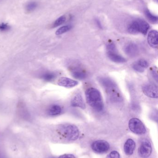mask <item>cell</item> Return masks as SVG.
I'll list each match as a JSON object with an SVG mask.
<instances>
[{"label":"cell","instance_id":"6da1fadb","mask_svg":"<svg viewBox=\"0 0 158 158\" xmlns=\"http://www.w3.org/2000/svg\"><path fill=\"white\" fill-rule=\"evenodd\" d=\"M99 81L111 101L117 103L122 101L121 94L113 80L107 77H101L99 79Z\"/></svg>","mask_w":158,"mask_h":158},{"label":"cell","instance_id":"7a4b0ae2","mask_svg":"<svg viewBox=\"0 0 158 158\" xmlns=\"http://www.w3.org/2000/svg\"><path fill=\"white\" fill-rule=\"evenodd\" d=\"M85 97L89 106L95 110L100 112L104 110V102L99 90L93 87L88 88L85 92Z\"/></svg>","mask_w":158,"mask_h":158},{"label":"cell","instance_id":"3957f363","mask_svg":"<svg viewBox=\"0 0 158 158\" xmlns=\"http://www.w3.org/2000/svg\"><path fill=\"white\" fill-rule=\"evenodd\" d=\"M58 131L62 137L68 141H76L79 136V131L77 126L73 124H63L60 125Z\"/></svg>","mask_w":158,"mask_h":158},{"label":"cell","instance_id":"277c9868","mask_svg":"<svg viewBox=\"0 0 158 158\" xmlns=\"http://www.w3.org/2000/svg\"><path fill=\"white\" fill-rule=\"evenodd\" d=\"M130 130L134 133L137 135L144 134L146 132V129L143 123L137 118H133L129 123Z\"/></svg>","mask_w":158,"mask_h":158},{"label":"cell","instance_id":"5b68a950","mask_svg":"<svg viewBox=\"0 0 158 158\" xmlns=\"http://www.w3.org/2000/svg\"><path fill=\"white\" fill-rule=\"evenodd\" d=\"M92 148L96 153L104 154L109 150L110 145L105 140H97L92 143Z\"/></svg>","mask_w":158,"mask_h":158},{"label":"cell","instance_id":"8992f818","mask_svg":"<svg viewBox=\"0 0 158 158\" xmlns=\"http://www.w3.org/2000/svg\"><path fill=\"white\" fill-rule=\"evenodd\" d=\"M151 143L148 140L144 139L142 141L139 148V154L142 158L149 157L152 153Z\"/></svg>","mask_w":158,"mask_h":158},{"label":"cell","instance_id":"52a82bcc","mask_svg":"<svg viewBox=\"0 0 158 158\" xmlns=\"http://www.w3.org/2000/svg\"><path fill=\"white\" fill-rule=\"evenodd\" d=\"M142 91L145 95L153 98H157L158 88L156 85L152 83H146L142 86Z\"/></svg>","mask_w":158,"mask_h":158},{"label":"cell","instance_id":"ba28073f","mask_svg":"<svg viewBox=\"0 0 158 158\" xmlns=\"http://www.w3.org/2000/svg\"><path fill=\"white\" fill-rule=\"evenodd\" d=\"M78 83H79L77 81L65 77L60 78L58 81V84L59 86L68 88L74 87L78 85Z\"/></svg>","mask_w":158,"mask_h":158},{"label":"cell","instance_id":"9c48e42d","mask_svg":"<svg viewBox=\"0 0 158 158\" xmlns=\"http://www.w3.org/2000/svg\"><path fill=\"white\" fill-rule=\"evenodd\" d=\"M70 71L72 77L76 79L83 80L87 77V74L83 69L79 66L73 67L70 68Z\"/></svg>","mask_w":158,"mask_h":158},{"label":"cell","instance_id":"30bf717a","mask_svg":"<svg viewBox=\"0 0 158 158\" xmlns=\"http://www.w3.org/2000/svg\"><path fill=\"white\" fill-rule=\"evenodd\" d=\"M71 105L74 107H78L82 109L86 108L83 98L80 94H77L73 97L71 100Z\"/></svg>","mask_w":158,"mask_h":158},{"label":"cell","instance_id":"8fae6325","mask_svg":"<svg viewBox=\"0 0 158 158\" xmlns=\"http://www.w3.org/2000/svg\"><path fill=\"white\" fill-rule=\"evenodd\" d=\"M124 52L129 56L135 57L138 54L139 48L135 44L130 43L125 46Z\"/></svg>","mask_w":158,"mask_h":158},{"label":"cell","instance_id":"7c38bea8","mask_svg":"<svg viewBox=\"0 0 158 158\" xmlns=\"http://www.w3.org/2000/svg\"><path fill=\"white\" fill-rule=\"evenodd\" d=\"M107 55L111 61L115 63H123L126 62L125 58L117 53L116 50L107 51Z\"/></svg>","mask_w":158,"mask_h":158},{"label":"cell","instance_id":"4fadbf2b","mask_svg":"<svg viewBox=\"0 0 158 158\" xmlns=\"http://www.w3.org/2000/svg\"><path fill=\"white\" fill-rule=\"evenodd\" d=\"M158 40V31L156 30L151 31L147 36V41L149 45L154 48H157Z\"/></svg>","mask_w":158,"mask_h":158},{"label":"cell","instance_id":"5bb4252c","mask_svg":"<svg viewBox=\"0 0 158 158\" xmlns=\"http://www.w3.org/2000/svg\"><path fill=\"white\" fill-rule=\"evenodd\" d=\"M135 142L131 139H129L125 142L124 145V151L128 156H131L133 154L135 150Z\"/></svg>","mask_w":158,"mask_h":158},{"label":"cell","instance_id":"9a60e30c","mask_svg":"<svg viewBox=\"0 0 158 158\" xmlns=\"http://www.w3.org/2000/svg\"><path fill=\"white\" fill-rule=\"evenodd\" d=\"M62 112V109L59 105L53 104L47 109V113L50 116H57L60 115Z\"/></svg>","mask_w":158,"mask_h":158},{"label":"cell","instance_id":"2e32d148","mask_svg":"<svg viewBox=\"0 0 158 158\" xmlns=\"http://www.w3.org/2000/svg\"><path fill=\"white\" fill-rule=\"evenodd\" d=\"M128 31L131 34H137L140 33V26L138 19L134 20L129 24L128 27Z\"/></svg>","mask_w":158,"mask_h":158},{"label":"cell","instance_id":"e0dca14e","mask_svg":"<svg viewBox=\"0 0 158 158\" xmlns=\"http://www.w3.org/2000/svg\"><path fill=\"white\" fill-rule=\"evenodd\" d=\"M41 78L45 81H52L56 77L55 73L51 71H45L40 75Z\"/></svg>","mask_w":158,"mask_h":158},{"label":"cell","instance_id":"ac0fdd59","mask_svg":"<svg viewBox=\"0 0 158 158\" xmlns=\"http://www.w3.org/2000/svg\"><path fill=\"white\" fill-rule=\"evenodd\" d=\"M139 26H140V32L143 35H146L149 28V25L146 21L143 19H138Z\"/></svg>","mask_w":158,"mask_h":158},{"label":"cell","instance_id":"d6986e66","mask_svg":"<svg viewBox=\"0 0 158 158\" xmlns=\"http://www.w3.org/2000/svg\"><path fill=\"white\" fill-rule=\"evenodd\" d=\"M39 4L36 1H31L28 2L25 6V9L28 13H31L38 7Z\"/></svg>","mask_w":158,"mask_h":158},{"label":"cell","instance_id":"ffe728a7","mask_svg":"<svg viewBox=\"0 0 158 158\" xmlns=\"http://www.w3.org/2000/svg\"><path fill=\"white\" fill-rule=\"evenodd\" d=\"M145 15L147 19L152 23H156L158 21V17L152 15L148 9L145 10Z\"/></svg>","mask_w":158,"mask_h":158},{"label":"cell","instance_id":"44dd1931","mask_svg":"<svg viewBox=\"0 0 158 158\" xmlns=\"http://www.w3.org/2000/svg\"><path fill=\"white\" fill-rule=\"evenodd\" d=\"M66 20V17L65 16L63 15L60 17L56 19L53 23L52 26V28H55L60 25H62L65 23Z\"/></svg>","mask_w":158,"mask_h":158},{"label":"cell","instance_id":"7402d4cb","mask_svg":"<svg viewBox=\"0 0 158 158\" xmlns=\"http://www.w3.org/2000/svg\"><path fill=\"white\" fill-rule=\"evenodd\" d=\"M71 27L70 26H63L58 28L56 31V34L57 35H61L63 33H66L71 29Z\"/></svg>","mask_w":158,"mask_h":158},{"label":"cell","instance_id":"603a6c76","mask_svg":"<svg viewBox=\"0 0 158 158\" xmlns=\"http://www.w3.org/2000/svg\"><path fill=\"white\" fill-rule=\"evenodd\" d=\"M11 29V27L7 23H2L0 24V31L5 32L9 31Z\"/></svg>","mask_w":158,"mask_h":158},{"label":"cell","instance_id":"cb8c5ba5","mask_svg":"<svg viewBox=\"0 0 158 158\" xmlns=\"http://www.w3.org/2000/svg\"><path fill=\"white\" fill-rule=\"evenodd\" d=\"M140 66L143 68L144 69H146L149 66L148 62L146 60H144V59H140L138 62H136Z\"/></svg>","mask_w":158,"mask_h":158},{"label":"cell","instance_id":"d4e9b609","mask_svg":"<svg viewBox=\"0 0 158 158\" xmlns=\"http://www.w3.org/2000/svg\"><path fill=\"white\" fill-rule=\"evenodd\" d=\"M106 158H120V156L117 151H112L108 155Z\"/></svg>","mask_w":158,"mask_h":158},{"label":"cell","instance_id":"484cf974","mask_svg":"<svg viewBox=\"0 0 158 158\" xmlns=\"http://www.w3.org/2000/svg\"><path fill=\"white\" fill-rule=\"evenodd\" d=\"M151 73L153 77L157 82L158 80V70L156 68H152L151 69Z\"/></svg>","mask_w":158,"mask_h":158},{"label":"cell","instance_id":"4316f807","mask_svg":"<svg viewBox=\"0 0 158 158\" xmlns=\"http://www.w3.org/2000/svg\"><path fill=\"white\" fill-rule=\"evenodd\" d=\"M132 67L135 71H137V72H140V73L143 72L145 70V69H144L143 68L140 66L136 62L133 64V65L132 66Z\"/></svg>","mask_w":158,"mask_h":158},{"label":"cell","instance_id":"83f0119b","mask_svg":"<svg viewBox=\"0 0 158 158\" xmlns=\"http://www.w3.org/2000/svg\"><path fill=\"white\" fill-rule=\"evenodd\" d=\"M58 158H76V157L72 154H65L60 156Z\"/></svg>","mask_w":158,"mask_h":158},{"label":"cell","instance_id":"f1b7e54d","mask_svg":"<svg viewBox=\"0 0 158 158\" xmlns=\"http://www.w3.org/2000/svg\"><path fill=\"white\" fill-rule=\"evenodd\" d=\"M96 25L98 26V27L100 28H102V26L101 25V22L99 21V19H96Z\"/></svg>","mask_w":158,"mask_h":158},{"label":"cell","instance_id":"f546056e","mask_svg":"<svg viewBox=\"0 0 158 158\" xmlns=\"http://www.w3.org/2000/svg\"><path fill=\"white\" fill-rule=\"evenodd\" d=\"M0 158H7V157L4 154L0 153Z\"/></svg>","mask_w":158,"mask_h":158},{"label":"cell","instance_id":"4dcf8cb0","mask_svg":"<svg viewBox=\"0 0 158 158\" xmlns=\"http://www.w3.org/2000/svg\"><path fill=\"white\" fill-rule=\"evenodd\" d=\"M154 1H156V2H157L158 0H154Z\"/></svg>","mask_w":158,"mask_h":158},{"label":"cell","instance_id":"1f68e13d","mask_svg":"<svg viewBox=\"0 0 158 158\" xmlns=\"http://www.w3.org/2000/svg\"><path fill=\"white\" fill-rule=\"evenodd\" d=\"M54 158V157H51V158Z\"/></svg>","mask_w":158,"mask_h":158},{"label":"cell","instance_id":"d6a6232c","mask_svg":"<svg viewBox=\"0 0 158 158\" xmlns=\"http://www.w3.org/2000/svg\"><path fill=\"white\" fill-rule=\"evenodd\" d=\"M2 1V0H0V1Z\"/></svg>","mask_w":158,"mask_h":158}]
</instances>
